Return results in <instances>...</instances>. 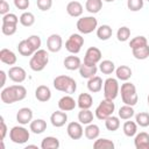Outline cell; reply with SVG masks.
I'll return each instance as SVG.
<instances>
[{"label":"cell","mask_w":149,"mask_h":149,"mask_svg":"<svg viewBox=\"0 0 149 149\" xmlns=\"http://www.w3.org/2000/svg\"><path fill=\"white\" fill-rule=\"evenodd\" d=\"M63 47V40L58 34H51L47 40V48L50 52H58Z\"/></svg>","instance_id":"4fadbf2b"},{"label":"cell","mask_w":149,"mask_h":149,"mask_svg":"<svg viewBox=\"0 0 149 149\" xmlns=\"http://www.w3.org/2000/svg\"><path fill=\"white\" fill-rule=\"evenodd\" d=\"M94 149H114L113 141L108 139H97L93 143Z\"/></svg>","instance_id":"74e56055"},{"label":"cell","mask_w":149,"mask_h":149,"mask_svg":"<svg viewBox=\"0 0 149 149\" xmlns=\"http://www.w3.org/2000/svg\"><path fill=\"white\" fill-rule=\"evenodd\" d=\"M105 126H106L107 130H111V132L118 130L119 127H120V118L114 116V115L108 116V118L105 120Z\"/></svg>","instance_id":"d590c367"},{"label":"cell","mask_w":149,"mask_h":149,"mask_svg":"<svg viewBox=\"0 0 149 149\" xmlns=\"http://www.w3.org/2000/svg\"><path fill=\"white\" fill-rule=\"evenodd\" d=\"M116 37H118V41L120 42H126L129 37H130V29L126 26L123 27H120L116 31Z\"/></svg>","instance_id":"60d3db41"},{"label":"cell","mask_w":149,"mask_h":149,"mask_svg":"<svg viewBox=\"0 0 149 149\" xmlns=\"http://www.w3.org/2000/svg\"><path fill=\"white\" fill-rule=\"evenodd\" d=\"M147 44H148V40L144 36H136V37L132 38L129 42V47L132 49H136V48H140V47H143Z\"/></svg>","instance_id":"b9f144b4"},{"label":"cell","mask_w":149,"mask_h":149,"mask_svg":"<svg viewBox=\"0 0 149 149\" xmlns=\"http://www.w3.org/2000/svg\"><path fill=\"white\" fill-rule=\"evenodd\" d=\"M17 50H19V54H20V55L26 56V57L33 56L34 52H35V50L33 49V47L29 44V42H28L27 40H22V41L19 42V44H17Z\"/></svg>","instance_id":"484cf974"},{"label":"cell","mask_w":149,"mask_h":149,"mask_svg":"<svg viewBox=\"0 0 149 149\" xmlns=\"http://www.w3.org/2000/svg\"><path fill=\"white\" fill-rule=\"evenodd\" d=\"M132 69L127 65H120L118 69H115V74H116V78L120 79V80H123V81H127L130 77H132Z\"/></svg>","instance_id":"83f0119b"},{"label":"cell","mask_w":149,"mask_h":149,"mask_svg":"<svg viewBox=\"0 0 149 149\" xmlns=\"http://www.w3.org/2000/svg\"><path fill=\"white\" fill-rule=\"evenodd\" d=\"M98 28V21L94 16H83L77 21V29L80 34H90Z\"/></svg>","instance_id":"8992f818"},{"label":"cell","mask_w":149,"mask_h":149,"mask_svg":"<svg viewBox=\"0 0 149 149\" xmlns=\"http://www.w3.org/2000/svg\"><path fill=\"white\" fill-rule=\"evenodd\" d=\"M101 51L97 47H91L86 50L85 56H84V63L91 64V65H97L101 61Z\"/></svg>","instance_id":"30bf717a"},{"label":"cell","mask_w":149,"mask_h":149,"mask_svg":"<svg viewBox=\"0 0 149 149\" xmlns=\"http://www.w3.org/2000/svg\"><path fill=\"white\" fill-rule=\"evenodd\" d=\"M20 23L23 27H30L35 23V16L30 12H23L20 16Z\"/></svg>","instance_id":"f35d334b"},{"label":"cell","mask_w":149,"mask_h":149,"mask_svg":"<svg viewBox=\"0 0 149 149\" xmlns=\"http://www.w3.org/2000/svg\"><path fill=\"white\" fill-rule=\"evenodd\" d=\"M19 21H20V17H17L13 13H7L6 15H2V23H15V24H17Z\"/></svg>","instance_id":"7dc6e473"},{"label":"cell","mask_w":149,"mask_h":149,"mask_svg":"<svg viewBox=\"0 0 149 149\" xmlns=\"http://www.w3.org/2000/svg\"><path fill=\"white\" fill-rule=\"evenodd\" d=\"M54 87L57 91H61V92H64L68 94H72L77 90V83L70 76L61 74L54 79Z\"/></svg>","instance_id":"7a4b0ae2"},{"label":"cell","mask_w":149,"mask_h":149,"mask_svg":"<svg viewBox=\"0 0 149 149\" xmlns=\"http://www.w3.org/2000/svg\"><path fill=\"white\" fill-rule=\"evenodd\" d=\"M0 76H1V83H0V87H3L5 86V84H6V72L3 71V70H1L0 71Z\"/></svg>","instance_id":"816d5d0a"},{"label":"cell","mask_w":149,"mask_h":149,"mask_svg":"<svg viewBox=\"0 0 149 149\" xmlns=\"http://www.w3.org/2000/svg\"><path fill=\"white\" fill-rule=\"evenodd\" d=\"M118 114H119V118L120 119H122V120H129L132 116L135 115V111H134L133 106H129V105H126L125 104L122 107L119 108Z\"/></svg>","instance_id":"1f68e13d"},{"label":"cell","mask_w":149,"mask_h":149,"mask_svg":"<svg viewBox=\"0 0 149 149\" xmlns=\"http://www.w3.org/2000/svg\"><path fill=\"white\" fill-rule=\"evenodd\" d=\"M87 88L92 93H98L102 88V79L99 76H94L88 79L87 81Z\"/></svg>","instance_id":"cb8c5ba5"},{"label":"cell","mask_w":149,"mask_h":149,"mask_svg":"<svg viewBox=\"0 0 149 149\" xmlns=\"http://www.w3.org/2000/svg\"><path fill=\"white\" fill-rule=\"evenodd\" d=\"M29 128L34 134H42L47 129V122L43 119H35L31 120Z\"/></svg>","instance_id":"d4e9b609"},{"label":"cell","mask_w":149,"mask_h":149,"mask_svg":"<svg viewBox=\"0 0 149 149\" xmlns=\"http://www.w3.org/2000/svg\"><path fill=\"white\" fill-rule=\"evenodd\" d=\"M28 148H37V146H34V144H28V146H27V149H28Z\"/></svg>","instance_id":"f5cc1de1"},{"label":"cell","mask_w":149,"mask_h":149,"mask_svg":"<svg viewBox=\"0 0 149 149\" xmlns=\"http://www.w3.org/2000/svg\"><path fill=\"white\" fill-rule=\"evenodd\" d=\"M121 99L126 105L129 106H135L137 104L139 97H137V92H136V87L134 84L126 81L121 85Z\"/></svg>","instance_id":"277c9868"},{"label":"cell","mask_w":149,"mask_h":149,"mask_svg":"<svg viewBox=\"0 0 149 149\" xmlns=\"http://www.w3.org/2000/svg\"><path fill=\"white\" fill-rule=\"evenodd\" d=\"M93 105V99L90 93H80L77 99V106L80 109H88Z\"/></svg>","instance_id":"603a6c76"},{"label":"cell","mask_w":149,"mask_h":149,"mask_svg":"<svg viewBox=\"0 0 149 149\" xmlns=\"http://www.w3.org/2000/svg\"><path fill=\"white\" fill-rule=\"evenodd\" d=\"M99 70L104 74H111V73H113L115 71V64L112 61H109V59H105V61L100 62Z\"/></svg>","instance_id":"8d00e7d4"},{"label":"cell","mask_w":149,"mask_h":149,"mask_svg":"<svg viewBox=\"0 0 149 149\" xmlns=\"http://www.w3.org/2000/svg\"><path fill=\"white\" fill-rule=\"evenodd\" d=\"M16 29H17V24H15V23H2V26H1V31L6 36L14 35L16 33Z\"/></svg>","instance_id":"7bdbcfd3"},{"label":"cell","mask_w":149,"mask_h":149,"mask_svg":"<svg viewBox=\"0 0 149 149\" xmlns=\"http://www.w3.org/2000/svg\"><path fill=\"white\" fill-rule=\"evenodd\" d=\"M48 63H49V54L47 52V50L38 49L31 56V58L29 61V66L33 71L38 72V71L44 70V68L48 65Z\"/></svg>","instance_id":"3957f363"},{"label":"cell","mask_w":149,"mask_h":149,"mask_svg":"<svg viewBox=\"0 0 149 149\" xmlns=\"http://www.w3.org/2000/svg\"><path fill=\"white\" fill-rule=\"evenodd\" d=\"M42 149H58L59 148V141L57 137L54 136H47L41 142Z\"/></svg>","instance_id":"f546056e"},{"label":"cell","mask_w":149,"mask_h":149,"mask_svg":"<svg viewBox=\"0 0 149 149\" xmlns=\"http://www.w3.org/2000/svg\"><path fill=\"white\" fill-rule=\"evenodd\" d=\"M113 30L108 24H101L99 28H97V36L101 41H107L112 37Z\"/></svg>","instance_id":"4316f807"},{"label":"cell","mask_w":149,"mask_h":149,"mask_svg":"<svg viewBox=\"0 0 149 149\" xmlns=\"http://www.w3.org/2000/svg\"><path fill=\"white\" fill-rule=\"evenodd\" d=\"M104 1H106V2H113L114 0H104Z\"/></svg>","instance_id":"db71d44e"},{"label":"cell","mask_w":149,"mask_h":149,"mask_svg":"<svg viewBox=\"0 0 149 149\" xmlns=\"http://www.w3.org/2000/svg\"><path fill=\"white\" fill-rule=\"evenodd\" d=\"M84 44V37L80 34H72L65 42V49L71 54H78Z\"/></svg>","instance_id":"9c48e42d"},{"label":"cell","mask_w":149,"mask_h":149,"mask_svg":"<svg viewBox=\"0 0 149 149\" xmlns=\"http://www.w3.org/2000/svg\"><path fill=\"white\" fill-rule=\"evenodd\" d=\"M14 6L17 9L26 10L29 7V0H14Z\"/></svg>","instance_id":"c3c4849f"},{"label":"cell","mask_w":149,"mask_h":149,"mask_svg":"<svg viewBox=\"0 0 149 149\" xmlns=\"http://www.w3.org/2000/svg\"><path fill=\"white\" fill-rule=\"evenodd\" d=\"M64 68L70 70V71H74V70H79L80 65H81V61L78 56H74V55H71V56H68L65 57L64 62Z\"/></svg>","instance_id":"44dd1931"},{"label":"cell","mask_w":149,"mask_h":149,"mask_svg":"<svg viewBox=\"0 0 149 149\" xmlns=\"http://www.w3.org/2000/svg\"><path fill=\"white\" fill-rule=\"evenodd\" d=\"M134 146L136 149H149V134L141 132L135 135Z\"/></svg>","instance_id":"e0dca14e"},{"label":"cell","mask_w":149,"mask_h":149,"mask_svg":"<svg viewBox=\"0 0 149 149\" xmlns=\"http://www.w3.org/2000/svg\"><path fill=\"white\" fill-rule=\"evenodd\" d=\"M66 132L70 139L72 140H79L84 135V129L80 122H70L66 127Z\"/></svg>","instance_id":"7c38bea8"},{"label":"cell","mask_w":149,"mask_h":149,"mask_svg":"<svg viewBox=\"0 0 149 149\" xmlns=\"http://www.w3.org/2000/svg\"><path fill=\"white\" fill-rule=\"evenodd\" d=\"M123 134L128 137H132V136H135L136 133H137V123L134 122V121H126L123 123Z\"/></svg>","instance_id":"e575fe53"},{"label":"cell","mask_w":149,"mask_h":149,"mask_svg":"<svg viewBox=\"0 0 149 149\" xmlns=\"http://www.w3.org/2000/svg\"><path fill=\"white\" fill-rule=\"evenodd\" d=\"M120 87H119V83L115 78H107L104 81V95L105 99H109V100H114L118 94H119Z\"/></svg>","instance_id":"ba28073f"},{"label":"cell","mask_w":149,"mask_h":149,"mask_svg":"<svg viewBox=\"0 0 149 149\" xmlns=\"http://www.w3.org/2000/svg\"><path fill=\"white\" fill-rule=\"evenodd\" d=\"M97 71H98V68L97 65H91V64H86V63H81L80 68H79V74L83 77V78H92L97 74Z\"/></svg>","instance_id":"7402d4cb"},{"label":"cell","mask_w":149,"mask_h":149,"mask_svg":"<svg viewBox=\"0 0 149 149\" xmlns=\"http://www.w3.org/2000/svg\"><path fill=\"white\" fill-rule=\"evenodd\" d=\"M83 12H84L83 5L79 1H70L66 5V13L70 16H72V17H79V16H81Z\"/></svg>","instance_id":"ac0fdd59"},{"label":"cell","mask_w":149,"mask_h":149,"mask_svg":"<svg viewBox=\"0 0 149 149\" xmlns=\"http://www.w3.org/2000/svg\"><path fill=\"white\" fill-rule=\"evenodd\" d=\"M35 98L41 102H47L51 98V91L47 85H40L35 90Z\"/></svg>","instance_id":"d6986e66"},{"label":"cell","mask_w":149,"mask_h":149,"mask_svg":"<svg viewBox=\"0 0 149 149\" xmlns=\"http://www.w3.org/2000/svg\"><path fill=\"white\" fill-rule=\"evenodd\" d=\"M7 13H9V5L7 3L6 0H1L0 1V14L6 15Z\"/></svg>","instance_id":"681fc988"},{"label":"cell","mask_w":149,"mask_h":149,"mask_svg":"<svg viewBox=\"0 0 149 149\" xmlns=\"http://www.w3.org/2000/svg\"><path fill=\"white\" fill-rule=\"evenodd\" d=\"M147 1H149V0H147Z\"/></svg>","instance_id":"9f6ffc18"},{"label":"cell","mask_w":149,"mask_h":149,"mask_svg":"<svg viewBox=\"0 0 149 149\" xmlns=\"http://www.w3.org/2000/svg\"><path fill=\"white\" fill-rule=\"evenodd\" d=\"M0 125H1V139L3 140L6 137V134H7V126H6L2 116H0Z\"/></svg>","instance_id":"f907efd6"},{"label":"cell","mask_w":149,"mask_h":149,"mask_svg":"<svg viewBox=\"0 0 149 149\" xmlns=\"http://www.w3.org/2000/svg\"><path fill=\"white\" fill-rule=\"evenodd\" d=\"M135 121L140 127H148L149 126V113L140 112L135 115Z\"/></svg>","instance_id":"ab89813d"},{"label":"cell","mask_w":149,"mask_h":149,"mask_svg":"<svg viewBox=\"0 0 149 149\" xmlns=\"http://www.w3.org/2000/svg\"><path fill=\"white\" fill-rule=\"evenodd\" d=\"M132 52L136 59H140V61L147 59L149 57V45L147 44V45H143L136 49H132Z\"/></svg>","instance_id":"d6a6232c"},{"label":"cell","mask_w":149,"mask_h":149,"mask_svg":"<svg viewBox=\"0 0 149 149\" xmlns=\"http://www.w3.org/2000/svg\"><path fill=\"white\" fill-rule=\"evenodd\" d=\"M0 61L7 65H14L16 63L17 58H16V55L12 50L3 48L0 50Z\"/></svg>","instance_id":"ffe728a7"},{"label":"cell","mask_w":149,"mask_h":149,"mask_svg":"<svg viewBox=\"0 0 149 149\" xmlns=\"http://www.w3.org/2000/svg\"><path fill=\"white\" fill-rule=\"evenodd\" d=\"M8 77L14 81V83H23L27 78V72L21 66H12L8 70Z\"/></svg>","instance_id":"8fae6325"},{"label":"cell","mask_w":149,"mask_h":149,"mask_svg":"<svg viewBox=\"0 0 149 149\" xmlns=\"http://www.w3.org/2000/svg\"><path fill=\"white\" fill-rule=\"evenodd\" d=\"M85 8L91 14H97L102 8V0H86Z\"/></svg>","instance_id":"4dcf8cb0"},{"label":"cell","mask_w":149,"mask_h":149,"mask_svg":"<svg viewBox=\"0 0 149 149\" xmlns=\"http://www.w3.org/2000/svg\"><path fill=\"white\" fill-rule=\"evenodd\" d=\"M50 121H51V125L56 128H59V127H63L66 121H68V115L64 111H56L51 114L50 116Z\"/></svg>","instance_id":"2e32d148"},{"label":"cell","mask_w":149,"mask_h":149,"mask_svg":"<svg viewBox=\"0 0 149 149\" xmlns=\"http://www.w3.org/2000/svg\"><path fill=\"white\" fill-rule=\"evenodd\" d=\"M78 121L81 125H88L92 123L93 121V113L88 109H80V112L78 113Z\"/></svg>","instance_id":"836d02e7"},{"label":"cell","mask_w":149,"mask_h":149,"mask_svg":"<svg viewBox=\"0 0 149 149\" xmlns=\"http://www.w3.org/2000/svg\"><path fill=\"white\" fill-rule=\"evenodd\" d=\"M30 137L28 129L21 126H15L9 130V139L16 144H24Z\"/></svg>","instance_id":"52a82bcc"},{"label":"cell","mask_w":149,"mask_h":149,"mask_svg":"<svg viewBox=\"0 0 149 149\" xmlns=\"http://www.w3.org/2000/svg\"><path fill=\"white\" fill-rule=\"evenodd\" d=\"M77 106V101L69 94V95H64L58 100V108L61 111L64 112H70L73 111Z\"/></svg>","instance_id":"5bb4252c"},{"label":"cell","mask_w":149,"mask_h":149,"mask_svg":"<svg viewBox=\"0 0 149 149\" xmlns=\"http://www.w3.org/2000/svg\"><path fill=\"white\" fill-rule=\"evenodd\" d=\"M84 134L88 140H97L100 134V128L94 123H88L84 129Z\"/></svg>","instance_id":"f1b7e54d"},{"label":"cell","mask_w":149,"mask_h":149,"mask_svg":"<svg viewBox=\"0 0 149 149\" xmlns=\"http://www.w3.org/2000/svg\"><path fill=\"white\" fill-rule=\"evenodd\" d=\"M27 97V90L22 85H12L8 87H5L1 93L0 98L2 102L5 104H14L16 101H21Z\"/></svg>","instance_id":"6da1fadb"},{"label":"cell","mask_w":149,"mask_h":149,"mask_svg":"<svg viewBox=\"0 0 149 149\" xmlns=\"http://www.w3.org/2000/svg\"><path fill=\"white\" fill-rule=\"evenodd\" d=\"M115 109V105L113 102V100L109 99H104L100 101V104L98 105V107L95 108V116L99 120H106L108 116L113 115V112Z\"/></svg>","instance_id":"5b68a950"},{"label":"cell","mask_w":149,"mask_h":149,"mask_svg":"<svg viewBox=\"0 0 149 149\" xmlns=\"http://www.w3.org/2000/svg\"><path fill=\"white\" fill-rule=\"evenodd\" d=\"M33 120V111L28 107H22L16 113V121L20 125H28Z\"/></svg>","instance_id":"9a60e30c"},{"label":"cell","mask_w":149,"mask_h":149,"mask_svg":"<svg viewBox=\"0 0 149 149\" xmlns=\"http://www.w3.org/2000/svg\"><path fill=\"white\" fill-rule=\"evenodd\" d=\"M36 5H37L38 9H41L42 12H47L51 8L52 0H36Z\"/></svg>","instance_id":"bcb514c9"},{"label":"cell","mask_w":149,"mask_h":149,"mask_svg":"<svg viewBox=\"0 0 149 149\" xmlns=\"http://www.w3.org/2000/svg\"><path fill=\"white\" fill-rule=\"evenodd\" d=\"M147 100H148V105H149V95H148V99Z\"/></svg>","instance_id":"11a10c76"},{"label":"cell","mask_w":149,"mask_h":149,"mask_svg":"<svg viewBox=\"0 0 149 149\" xmlns=\"http://www.w3.org/2000/svg\"><path fill=\"white\" fill-rule=\"evenodd\" d=\"M127 7L132 12H139L143 8V0H127Z\"/></svg>","instance_id":"ee69618b"},{"label":"cell","mask_w":149,"mask_h":149,"mask_svg":"<svg viewBox=\"0 0 149 149\" xmlns=\"http://www.w3.org/2000/svg\"><path fill=\"white\" fill-rule=\"evenodd\" d=\"M27 41L29 42V44L33 47V49L35 51H37L38 49H41V45H42V41H41V37L38 35H31L27 38Z\"/></svg>","instance_id":"f6af8a7d"}]
</instances>
